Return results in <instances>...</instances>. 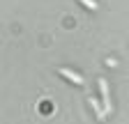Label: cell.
I'll return each mask as SVG.
<instances>
[{
  "mask_svg": "<svg viewBox=\"0 0 129 124\" xmlns=\"http://www.w3.org/2000/svg\"><path fill=\"white\" fill-rule=\"evenodd\" d=\"M99 94H102V101H104V110L108 115L113 108H111V94H108V83H106V78H99Z\"/></svg>",
  "mask_w": 129,
  "mask_h": 124,
  "instance_id": "1",
  "label": "cell"
},
{
  "mask_svg": "<svg viewBox=\"0 0 129 124\" xmlns=\"http://www.w3.org/2000/svg\"><path fill=\"white\" fill-rule=\"evenodd\" d=\"M58 71H60V76H64V78H67V81H72L74 85H83V76H78L76 71H72V69H64V67H60Z\"/></svg>",
  "mask_w": 129,
  "mask_h": 124,
  "instance_id": "2",
  "label": "cell"
},
{
  "mask_svg": "<svg viewBox=\"0 0 129 124\" xmlns=\"http://www.w3.org/2000/svg\"><path fill=\"white\" fill-rule=\"evenodd\" d=\"M90 106L94 108V113H97V117H99V119H104V117H106V110H104L99 103H97V99H94V97H90Z\"/></svg>",
  "mask_w": 129,
  "mask_h": 124,
  "instance_id": "3",
  "label": "cell"
},
{
  "mask_svg": "<svg viewBox=\"0 0 129 124\" xmlns=\"http://www.w3.org/2000/svg\"><path fill=\"white\" fill-rule=\"evenodd\" d=\"M78 3H83L88 9H97V3H94V0H78Z\"/></svg>",
  "mask_w": 129,
  "mask_h": 124,
  "instance_id": "4",
  "label": "cell"
}]
</instances>
